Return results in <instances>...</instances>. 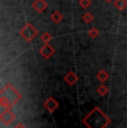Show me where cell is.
I'll list each match as a JSON object with an SVG mask.
<instances>
[{
  "mask_svg": "<svg viewBox=\"0 0 127 128\" xmlns=\"http://www.w3.org/2000/svg\"><path fill=\"white\" fill-rule=\"evenodd\" d=\"M22 99L21 94L14 87L11 82H7L0 90V106L4 109L12 108Z\"/></svg>",
  "mask_w": 127,
  "mask_h": 128,
  "instance_id": "obj_1",
  "label": "cell"
},
{
  "mask_svg": "<svg viewBox=\"0 0 127 128\" xmlns=\"http://www.w3.org/2000/svg\"><path fill=\"white\" fill-rule=\"evenodd\" d=\"M12 128H27V127H26L25 125L22 124V122H18V124H16V125H14V126Z\"/></svg>",
  "mask_w": 127,
  "mask_h": 128,
  "instance_id": "obj_17",
  "label": "cell"
},
{
  "mask_svg": "<svg viewBox=\"0 0 127 128\" xmlns=\"http://www.w3.org/2000/svg\"><path fill=\"white\" fill-rule=\"evenodd\" d=\"M82 20L84 21L85 24H90V22H92V20H94V16H92V14H90L89 11H86L82 16Z\"/></svg>",
  "mask_w": 127,
  "mask_h": 128,
  "instance_id": "obj_13",
  "label": "cell"
},
{
  "mask_svg": "<svg viewBox=\"0 0 127 128\" xmlns=\"http://www.w3.org/2000/svg\"><path fill=\"white\" fill-rule=\"evenodd\" d=\"M58 107H59V102L54 97H48L47 99L44 102V108L49 112H54L55 110L58 109Z\"/></svg>",
  "mask_w": 127,
  "mask_h": 128,
  "instance_id": "obj_5",
  "label": "cell"
},
{
  "mask_svg": "<svg viewBox=\"0 0 127 128\" xmlns=\"http://www.w3.org/2000/svg\"><path fill=\"white\" fill-rule=\"evenodd\" d=\"M87 128H106L110 122L109 117L98 107H95L82 119Z\"/></svg>",
  "mask_w": 127,
  "mask_h": 128,
  "instance_id": "obj_2",
  "label": "cell"
},
{
  "mask_svg": "<svg viewBox=\"0 0 127 128\" xmlns=\"http://www.w3.org/2000/svg\"><path fill=\"white\" fill-rule=\"evenodd\" d=\"M105 1H107V2H112V1H114V0H105Z\"/></svg>",
  "mask_w": 127,
  "mask_h": 128,
  "instance_id": "obj_18",
  "label": "cell"
},
{
  "mask_svg": "<svg viewBox=\"0 0 127 128\" xmlns=\"http://www.w3.org/2000/svg\"><path fill=\"white\" fill-rule=\"evenodd\" d=\"M0 120H1L4 125L8 126V125H11L14 120H16V115H14V112L11 110V108H6V109H4V112H1V115H0Z\"/></svg>",
  "mask_w": 127,
  "mask_h": 128,
  "instance_id": "obj_4",
  "label": "cell"
},
{
  "mask_svg": "<svg viewBox=\"0 0 127 128\" xmlns=\"http://www.w3.org/2000/svg\"><path fill=\"white\" fill-rule=\"evenodd\" d=\"M20 36L22 37V39L27 42H31L36 37L38 36V29L35 26H32L30 22H27L22 28L19 31Z\"/></svg>",
  "mask_w": 127,
  "mask_h": 128,
  "instance_id": "obj_3",
  "label": "cell"
},
{
  "mask_svg": "<svg viewBox=\"0 0 127 128\" xmlns=\"http://www.w3.org/2000/svg\"><path fill=\"white\" fill-rule=\"evenodd\" d=\"M96 78H97V79H98L100 82L104 84L105 82H107V80L109 79V74H108V71H107V70L102 69V70H99L98 72H97Z\"/></svg>",
  "mask_w": 127,
  "mask_h": 128,
  "instance_id": "obj_10",
  "label": "cell"
},
{
  "mask_svg": "<svg viewBox=\"0 0 127 128\" xmlns=\"http://www.w3.org/2000/svg\"><path fill=\"white\" fill-rule=\"evenodd\" d=\"M40 39H41V41H42L44 44H49L51 41V39H52V36H51L49 32H45V34L41 35Z\"/></svg>",
  "mask_w": 127,
  "mask_h": 128,
  "instance_id": "obj_15",
  "label": "cell"
},
{
  "mask_svg": "<svg viewBox=\"0 0 127 128\" xmlns=\"http://www.w3.org/2000/svg\"><path fill=\"white\" fill-rule=\"evenodd\" d=\"M87 34H88V36L90 37V38H92V39L97 38V37L99 36V31H98V29H97V28H95V27H92V28H90Z\"/></svg>",
  "mask_w": 127,
  "mask_h": 128,
  "instance_id": "obj_14",
  "label": "cell"
},
{
  "mask_svg": "<svg viewBox=\"0 0 127 128\" xmlns=\"http://www.w3.org/2000/svg\"><path fill=\"white\" fill-rule=\"evenodd\" d=\"M64 82L69 86H74L75 84L78 82V76L75 72H72V71H69V72H67L65 75V77H64Z\"/></svg>",
  "mask_w": 127,
  "mask_h": 128,
  "instance_id": "obj_8",
  "label": "cell"
},
{
  "mask_svg": "<svg viewBox=\"0 0 127 128\" xmlns=\"http://www.w3.org/2000/svg\"><path fill=\"white\" fill-rule=\"evenodd\" d=\"M109 92V88L107 87L105 84H102L100 86H98L97 87V94H98L99 96H102V97H104V96H106L107 94Z\"/></svg>",
  "mask_w": 127,
  "mask_h": 128,
  "instance_id": "obj_12",
  "label": "cell"
},
{
  "mask_svg": "<svg viewBox=\"0 0 127 128\" xmlns=\"http://www.w3.org/2000/svg\"><path fill=\"white\" fill-rule=\"evenodd\" d=\"M62 19H64V16H62V14L60 11H58V10H55V11H52L51 12V14H50V20L52 21L54 24H59V22H62Z\"/></svg>",
  "mask_w": 127,
  "mask_h": 128,
  "instance_id": "obj_9",
  "label": "cell"
},
{
  "mask_svg": "<svg viewBox=\"0 0 127 128\" xmlns=\"http://www.w3.org/2000/svg\"><path fill=\"white\" fill-rule=\"evenodd\" d=\"M79 6L82 9H88L92 6V0H79Z\"/></svg>",
  "mask_w": 127,
  "mask_h": 128,
  "instance_id": "obj_16",
  "label": "cell"
},
{
  "mask_svg": "<svg viewBox=\"0 0 127 128\" xmlns=\"http://www.w3.org/2000/svg\"><path fill=\"white\" fill-rule=\"evenodd\" d=\"M32 9L38 14H41L48 8V4L46 2V0H35L31 4Z\"/></svg>",
  "mask_w": 127,
  "mask_h": 128,
  "instance_id": "obj_7",
  "label": "cell"
},
{
  "mask_svg": "<svg viewBox=\"0 0 127 128\" xmlns=\"http://www.w3.org/2000/svg\"><path fill=\"white\" fill-rule=\"evenodd\" d=\"M114 7L119 11H123L127 8V0H114Z\"/></svg>",
  "mask_w": 127,
  "mask_h": 128,
  "instance_id": "obj_11",
  "label": "cell"
},
{
  "mask_svg": "<svg viewBox=\"0 0 127 128\" xmlns=\"http://www.w3.org/2000/svg\"><path fill=\"white\" fill-rule=\"evenodd\" d=\"M39 54L44 59H49L51 56L55 54V48L50 44H44L39 49Z\"/></svg>",
  "mask_w": 127,
  "mask_h": 128,
  "instance_id": "obj_6",
  "label": "cell"
}]
</instances>
